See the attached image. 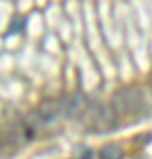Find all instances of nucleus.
<instances>
[{
	"label": "nucleus",
	"mask_w": 152,
	"mask_h": 159,
	"mask_svg": "<svg viewBox=\"0 0 152 159\" xmlns=\"http://www.w3.org/2000/svg\"><path fill=\"white\" fill-rule=\"evenodd\" d=\"M64 113L62 101L60 99H46L37 106V119L43 124H53Z\"/></svg>",
	"instance_id": "20e7f679"
},
{
	"label": "nucleus",
	"mask_w": 152,
	"mask_h": 159,
	"mask_svg": "<svg viewBox=\"0 0 152 159\" xmlns=\"http://www.w3.org/2000/svg\"><path fill=\"white\" fill-rule=\"evenodd\" d=\"M62 110H64V115L69 117V119H78L81 115L85 113V110H87V97H85L83 92L80 90H74L67 96H64L62 99Z\"/></svg>",
	"instance_id": "7ed1b4c3"
},
{
	"label": "nucleus",
	"mask_w": 152,
	"mask_h": 159,
	"mask_svg": "<svg viewBox=\"0 0 152 159\" xmlns=\"http://www.w3.org/2000/svg\"><path fill=\"white\" fill-rule=\"evenodd\" d=\"M122 156H124V152H122V148L117 147V145H106V147L99 152V157L101 159H122Z\"/></svg>",
	"instance_id": "39448f33"
},
{
	"label": "nucleus",
	"mask_w": 152,
	"mask_h": 159,
	"mask_svg": "<svg viewBox=\"0 0 152 159\" xmlns=\"http://www.w3.org/2000/svg\"><path fill=\"white\" fill-rule=\"evenodd\" d=\"M150 89H152V74H150Z\"/></svg>",
	"instance_id": "423d86ee"
},
{
	"label": "nucleus",
	"mask_w": 152,
	"mask_h": 159,
	"mask_svg": "<svg viewBox=\"0 0 152 159\" xmlns=\"http://www.w3.org/2000/svg\"><path fill=\"white\" fill-rule=\"evenodd\" d=\"M110 104L113 106V110L118 113V117L122 115H131L138 113L143 106V99H141V92L138 89H120L112 96Z\"/></svg>",
	"instance_id": "f257e3e1"
},
{
	"label": "nucleus",
	"mask_w": 152,
	"mask_h": 159,
	"mask_svg": "<svg viewBox=\"0 0 152 159\" xmlns=\"http://www.w3.org/2000/svg\"><path fill=\"white\" fill-rule=\"evenodd\" d=\"M117 122H118V113L108 102V104H101L94 110V113L90 115L89 125L92 131H110L117 125Z\"/></svg>",
	"instance_id": "f03ea898"
}]
</instances>
